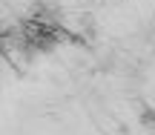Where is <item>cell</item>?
<instances>
[{"mask_svg": "<svg viewBox=\"0 0 155 135\" xmlns=\"http://www.w3.org/2000/svg\"><path fill=\"white\" fill-rule=\"evenodd\" d=\"M138 118H141V127H144L147 132H152V135H155V107H144Z\"/></svg>", "mask_w": 155, "mask_h": 135, "instance_id": "6da1fadb", "label": "cell"}]
</instances>
